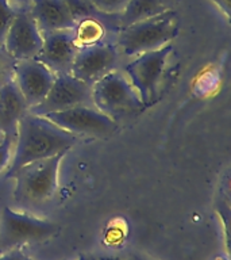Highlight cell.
Returning a JSON list of instances; mask_svg holds the SVG:
<instances>
[{
    "label": "cell",
    "mask_w": 231,
    "mask_h": 260,
    "mask_svg": "<svg viewBox=\"0 0 231 260\" xmlns=\"http://www.w3.org/2000/svg\"><path fill=\"white\" fill-rule=\"evenodd\" d=\"M69 150L53 157L30 162L12 175L15 180L14 197L18 202L42 203L52 199L58 188L61 162Z\"/></svg>",
    "instance_id": "5"
},
{
    "label": "cell",
    "mask_w": 231,
    "mask_h": 260,
    "mask_svg": "<svg viewBox=\"0 0 231 260\" xmlns=\"http://www.w3.org/2000/svg\"><path fill=\"white\" fill-rule=\"evenodd\" d=\"M14 62H15V61L11 60V58L6 54L3 48H0V87L12 79Z\"/></svg>",
    "instance_id": "20"
},
{
    "label": "cell",
    "mask_w": 231,
    "mask_h": 260,
    "mask_svg": "<svg viewBox=\"0 0 231 260\" xmlns=\"http://www.w3.org/2000/svg\"><path fill=\"white\" fill-rule=\"evenodd\" d=\"M16 11L8 3V0H0V48L3 46L4 38L8 28L11 26L12 20L15 18Z\"/></svg>",
    "instance_id": "18"
},
{
    "label": "cell",
    "mask_w": 231,
    "mask_h": 260,
    "mask_svg": "<svg viewBox=\"0 0 231 260\" xmlns=\"http://www.w3.org/2000/svg\"><path fill=\"white\" fill-rule=\"evenodd\" d=\"M14 142L15 137L4 134L0 137V172L7 170L12 158V152H14Z\"/></svg>",
    "instance_id": "19"
},
{
    "label": "cell",
    "mask_w": 231,
    "mask_h": 260,
    "mask_svg": "<svg viewBox=\"0 0 231 260\" xmlns=\"http://www.w3.org/2000/svg\"><path fill=\"white\" fill-rule=\"evenodd\" d=\"M31 2L32 0H8V3L11 4L12 8H14L15 11H19V10H28Z\"/></svg>",
    "instance_id": "22"
},
{
    "label": "cell",
    "mask_w": 231,
    "mask_h": 260,
    "mask_svg": "<svg viewBox=\"0 0 231 260\" xmlns=\"http://www.w3.org/2000/svg\"><path fill=\"white\" fill-rule=\"evenodd\" d=\"M121 53L112 42H97L79 48L70 73L80 80L92 85L100 77L118 69Z\"/></svg>",
    "instance_id": "9"
},
{
    "label": "cell",
    "mask_w": 231,
    "mask_h": 260,
    "mask_svg": "<svg viewBox=\"0 0 231 260\" xmlns=\"http://www.w3.org/2000/svg\"><path fill=\"white\" fill-rule=\"evenodd\" d=\"M92 105V85L77 79L72 73L56 75L52 88L40 105L28 110L35 115H45L76 106Z\"/></svg>",
    "instance_id": "8"
},
{
    "label": "cell",
    "mask_w": 231,
    "mask_h": 260,
    "mask_svg": "<svg viewBox=\"0 0 231 260\" xmlns=\"http://www.w3.org/2000/svg\"><path fill=\"white\" fill-rule=\"evenodd\" d=\"M83 260H85V259H83Z\"/></svg>",
    "instance_id": "26"
},
{
    "label": "cell",
    "mask_w": 231,
    "mask_h": 260,
    "mask_svg": "<svg viewBox=\"0 0 231 260\" xmlns=\"http://www.w3.org/2000/svg\"><path fill=\"white\" fill-rule=\"evenodd\" d=\"M79 46L74 40L73 28L57 30L45 32L44 45L35 60L46 65L56 75L70 73Z\"/></svg>",
    "instance_id": "12"
},
{
    "label": "cell",
    "mask_w": 231,
    "mask_h": 260,
    "mask_svg": "<svg viewBox=\"0 0 231 260\" xmlns=\"http://www.w3.org/2000/svg\"><path fill=\"white\" fill-rule=\"evenodd\" d=\"M0 260H28L27 256L19 249H14L11 252H7L6 255L0 256Z\"/></svg>",
    "instance_id": "21"
},
{
    "label": "cell",
    "mask_w": 231,
    "mask_h": 260,
    "mask_svg": "<svg viewBox=\"0 0 231 260\" xmlns=\"http://www.w3.org/2000/svg\"><path fill=\"white\" fill-rule=\"evenodd\" d=\"M44 45V34L28 10L16 11L3 42V50L11 60H31Z\"/></svg>",
    "instance_id": "10"
},
{
    "label": "cell",
    "mask_w": 231,
    "mask_h": 260,
    "mask_svg": "<svg viewBox=\"0 0 231 260\" xmlns=\"http://www.w3.org/2000/svg\"><path fill=\"white\" fill-rule=\"evenodd\" d=\"M178 28L177 12L169 8L158 15L119 28L115 45L121 56L133 58L172 44L178 36Z\"/></svg>",
    "instance_id": "2"
},
{
    "label": "cell",
    "mask_w": 231,
    "mask_h": 260,
    "mask_svg": "<svg viewBox=\"0 0 231 260\" xmlns=\"http://www.w3.org/2000/svg\"><path fill=\"white\" fill-rule=\"evenodd\" d=\"M60 226L46 219L12 210L6 206L0 214V244L12 247L30 241H44L58 232Z\"/></svg>",
    "instance_id": "7"
},
{
    "label": "cell",
    "mask_w": 231,
    "mask_h": 260,
    "mask_svg": "<svg viewBox=\"0 0 231 260\" xmlns=\"http://www.w3.org/2000/svg\"><path fill=\"white\" fill-rule=\"evenodd\" d=\"M211 2H214L222 10L227 19H230V0H211Z\"/></svg>",
    "instance_id": "23"
},
{
    "label": "cell",
    "mask_w": 231,
    "mask_h": 260,
    "mask_svg": "<svg viewBox=\"0 0 231 260\" xmlns=\"http://www.w3.org/2000/svg\"><path fill=\"white\" fill-rule=\"evenodd\" d=\"M96 260H125L122 257H118V256H103V257H99Z\"/></svg>",
    "instance_id": "25"
},
{
    "label": "cell",
    "mask_w": 231,
    "mask_h": 260,
    "mask_svg": "<svg viewBox=\"0 0 231 260\" xmlns=\"http://www.w3.org/2000/svg\"><path fill=\"white\" fill-rule=\"evenodd\" d=\"M77 140V136L61 129L45 117L27 113L16 129L14 152L6 170V178H11L19 168L30 162L70 150Z\"/></svg>",
    "instance_id": "1"
},
{
    "label": "cell",
    "mask_w": 231,
    "mask_h": 260,
    "mask_svg": "<svg viewBox=\"0 0 231 260\" xmlns=\"http://www.w3.org/2000/svg\"><path fill=\"white\" fill-rule=\"evenodd\" d=\"M28 113L27 103L14 79L0 87V137L16 136L20 119Z\"/></svg>",
    "instance_id": "14"
},
{
    "label": "cell",
    "mask_w": 231,
    "mask_h": 260,
    "mask_svg": "<svg viewBox=\"0 0 231 260\" xmlns=\"http://www.w3.org/2000/svg\"><path fill=\"white\" fill-rule=\"evenodd\" d=\"M41 117H45L52 123L77 137H108L118 129V122L107 117L92 105L76 106L72 109L45 114Z\"/></svg>",
    "instance_id": "6"
},
{
    "label": "cell",
    "mask_w": 231,
    "mask_h": 260,
    "mask_svg": "<svg viewBox=\"0 0 231 260\" xmlns=\"http://www.w3.org/2000/svg\"><path fill=\"white\" fill-rule=\"evenodd\" d=\"M73 32H74V40L79 48L101 42L104 41L105 37L104 26L100 20L93 18V15L85 16L77 20L73 27Z\"/></svg>",
    "instance_id": "16"
},
{
    "label": "cell",
    "mask_w": 231,
    "mask_h": 260,
    "mask_svg": "<svg viewBox=\"0 0 231 260\" xmlns=\"http://www.w3.org/2000/svg\"><path fill=\"white\" fill-rule=\"evenodd\" d=\"M173 54V45L169 44L153 52L130 58L125 67V75L145 107L154 105L160 98Z\"/></svg>",
    "instance_id": "3"
},
{
    "label": "cell",
    "mask_w": 231,
    "mask_h": 260,
    "mask_svg": "<svg viewBox=\"0 0 231 260\" xmlns=\"http://www.w3.org/2000/svg\"><path fill=\"white\" fill-rule=\"evenodd\" d=\"M28 11L42 34L73 28L76 24L66 0H32Z\"/></svg>",
    "instance_id": "13"
},
{
    "label": "cell",
    "mask_w": 231,
    "mask_h": 260,
    "mask_svg": "<svg viewBox=\"0 0 231 260\" xmlns=\"http://www.w3.org/2000/svg\"><path fill=\"white\" fill-rule=\"evenodd\" d=\"M166 10H169V4L166 0H129L121 15H118L117 20L121 27H125L139 20L158 15Z\"/></svg>",
    "instance_id": "15"
},
{
    "label": "cell",
    "mask_w": 231,
    "mask_h": 260,
    "mask_svg": "<svg viewBox=\"0 0 231 260\" xmlns=\"http://www.w3.org/2000/svg\"><path fill=\"white\" fill-rule=\"evenodd\" d=\"M92 106L115 122L146 109L125 72L119 69L93 83Z\"/></svg>",
    "instance_id": "4"
},
{
    "label": "cell",
    "mask_w": 231,
    "mask_h": 260,
    "mask_svg": "<svg viewBox=\"0 0 231 260\" xmlns=\"http://www.w3.org/2000/svg\"><path fill=\"white\" fill-rule=\"evenodd\" d=\"M125 260H149V259H146L145 256H142V255H138V253H131V255L127 257V259Z\"/></svg>",
    "instance_id": "24"
},
{
    "label": "cell",
    "mask_w": 231,
    "mask_h": 260,
    "mask_svg": "<svg viewBox=\"0 0 231 260\" xmlns=\"http://www.w3.org/2000/svg\"><path fill=\"white\" fill-rule=\"evenodd\" d=\"M97 12L103 15H121L122 11L129 3V0H87Z\"/></svg>",
    "instance_id": "17"
},
{
    "label": "cell",
    "mask_w": 231,
    "mask_h": 260,
    "mask_svg": "<svg viewBox=\"0 0 231 260\" xmlns=\"http://www.w3.org/2000/svg\"><path fill=\"white\" fill-rule=\"evenodd\" d=\"M12 79L30 110L40 105L48 95L56 79V73L35 58H31L14 62Z\"/></svg>",
    "instance_id": "11"
}]
</instances>
